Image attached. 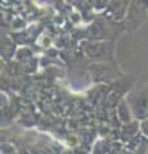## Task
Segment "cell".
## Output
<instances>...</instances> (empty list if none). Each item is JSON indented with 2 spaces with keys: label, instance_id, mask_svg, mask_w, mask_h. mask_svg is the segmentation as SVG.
Instances as JSON below:
<instances>
[{
  "label": "cell",
  "instance_id": "cell-1",
  "mask_svg": "<svg viewBox=\"0 0 148 154\" xmlns=\"http://www.w3.org/2000/svg\"><path fill=\"white\" fill-rule=\"evenodd\" d=\"M84 53L95 63L113 62V41L112 40H93L84 46Z\"/></svg>",
  "mask_w": 148,
  "mask_h": 154
},
{
  "label": "cell",
  "instance_id": "cell-2",
  "mask_svg": "<svg viewBox=\"0 0 148 154\" xmlns=\"http://www.w3.org/2000/svg\"><path fill=\"white\" fill-rule=\"evenodd\" d=\"M148 16V0H131L128 8L126 17L124 19V25L126 30H138L146 22Z\"/></svg>",
  "mask_w": 148,
  "mask_h": 154
},
{
  "label": "cell",
  "instance_id": "cell-3",
  "mask_svg": "<svg viewBox=\"0 0 148 154\" xmlns=\"http://www.w3.org/2000/svg\"><path fill=\"white\" fill-rule=\"evenodd\" d=\"M130 3L131 0H111L106 11H104V16L111 21L122 22L126 17V12Z\"/></svg>",
  "mask_w": 148,
  "mask_h": 154
},
{
  "label": "cell",
  "instance_id": "cell-4",
  "mask_svg": "<svg viewBox=\"0 0 148 154\" xmlns=\"http://www.w3.org/2000/svg\"><path fill=\"white\" fill-rule=\"evenodd\" d=\"M108 62H103V63H98L95 64L92 68V73H93V79L95 81H102V82H108L111 80L117 79V75L120 72L117 71V68L115 66H108Z\"/></svg>",
  "mask_w": 148,
  "mask_h": 154
},
{
  "label": "cell",
  "instance_id": "cell-5",
  "mask_svg": "<svg viewBox=\"0 0 148 154\" xmlns=\"http://www.w3.org/2000/svg\"><path fill=\"white\" fill-rule=\"evenodd\" d=\"M131 110L138 119H146L148 117V90H143L135 95L131 102Z\"/></svg>",
  "mask_w": 148,
  "mask_h": 154
},
{
  "label": "cell",
  "instance_id": "cell-6",
  "mask_svg": "<svg viewBox=\"0 0 148 154\" xmlns=\"http://www.w3.org/2000/svg\"><path fill=\"white\" fill-rule=\"evenodd\" d=\"M117 117L122 123H131V110L125 100H121L117 105Z\"/></svg>",
  "mask_w": 148,
  "mask_h": 154
},
{
  "label": "cell",
  "instance_id": "cell-7",
  "mask_svg": "<svg viewBox=\"0 0 148 154\" xmlns=\"http://www.w3.org/2000/svg\"><path fill=\"white\" fill-rule=\"evenodd\" d=\"M111 0H87L88 8L94 12H104Z\"/></svg>",
  "mask_w": 148,
  "mask_h": 154
},
{
  "label": "cell",
  "instance_id": "cell-8",
  "mask_svg": "<svg viewBox=\"0 0 148 154\" xmlns=\"http://www.w3.org/2000/svg\"><path fill=\"white\" fill-rule=\"evenodd\" d=\"M140 130H142V132L148 137V117L142 121V123H140Z\"/></svg>",
  "mask_w": 148,
  "mask_h": 154
},
{
  "label": "cell",
  "instance_id": "cell-9",
  "mask_svg": "<svg viewBox=\"0 0 148 154\" xmlns=\"http://www.w3.org/2000/svg\"><path fill=\"white\" fill-rule=\"evenodd\" d=\"M68 3L71 4H74L75 7H77V8H81L85 4V5H88V3H87V0H67Z\"/></svg>",
  "mask_w": 148,
  "mask_h": 154
}]
</instances>
